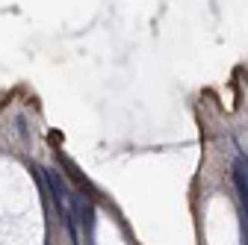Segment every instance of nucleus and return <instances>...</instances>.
<instances>
[{"label":"nucleus","instance_id":"nucleus-1","mask_svg":"<svg viewBox=\"0 0 248 245\" xmlns=\"http://www.w3.org/2000/svg\"><path fill=\"white\" fill-rule=\"evenodd\" d=\"M42 174H45V183H47V195H53V201H56V210L68 207L71 189H68V183L62 180V174L56 168H42Z\"/></svg>","mask_w":248,"mask_h":245}]
</instances>
